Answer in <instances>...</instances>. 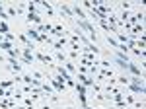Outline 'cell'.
Instances as JSON below:
<instances>
[{
    "label": "cell",
    "instance_id": "cell-1",
    "mask_svg": "<svg viewBox=\"0 0 146 109\" xmlns=\"http://www.w3.org/2000/svg\"><path fill=\"white\" fill-rule=\"evenodd\" d=\"M55 68H56V74H58V76L62 78V82H64V84H66L68 88H74V86H76L74 78H72L70 74H68V72H66V68H64L62 64H55Z\"/></svg>",
    "mask_w": 146,
    "mask_h": 109
},
{
    "label": "cell",
    "instance_id": "cell-2",
    "mask_svg": "<svg viewBox=\"0 0 146 109\" xmlns=\"http://www.w3.org/2000/svg\"><path fill=\"white\" fill-rule=\"evenodd\" d=\"M78 25L84 29V31H88L90 33V39L96 43L98 41V33H96V27H94V23H90L88 20H78Z\"/></svg>",
    "mask_w": 146,
    "mask_h": 109
},
{
    "label": "cell",
    "instance_id": "cell-3",
    "mask_svg": "<svg viewBox=\"0 0 146 109\" xmlns=\"http://www.w3.org/2000/svg\"><path fill=\"white\" fill-rule=\"evenodd\" d=\"M47 80L51 82V88H53L55 92H64V90H66V84L62 82V78L58 76V74H56V76H53V78L47 76Z\"/></svg>",
    "mask_w": 146,
    "mask_h": 109
},
{
    "label": "cell",
    "instance_id": "cell-4",
    "mask_svg": "<svg viewBox=\"0 0 146 109\" xmlns=\"http://www.w3.org/2000/svg\"><path fill=\"white\" fill-rule=\"evenodd\" d=\"M127 88H129L133 94H140V96H144V94H146L144 84H135V82H129V84H127Z\"/></svg>",
    "mask_w": 146,
    "mask_h": 109
},
{
    "label": "cell",
    "instance_id": "cell-5",
    "mask_svg": "<svg viewBox=\"0 0 146 109\" xmlns=\"http://www.w3.org/2000/svg\"><path fill=\"white\" fill-rule=\"evenodd\" d=\"M18 39L23 43V49H29V51H33V49H35V45L31 43V39H29L25 33H20V35H18Z\"/></svg>",
    "mask_w": 146,
    "mask_h": 109
},
{
    "label": "cell",
    "instance_id": "cell-6",
    "mask_svg": "<svg viewBox=\"0 0 146 109\" xmlns=\"http://www.w3.org/2000/svg\"><path fill=\"white\" fill-rule=\"evenodd\" d=\"M78 80H80V84L86 88H94V84H96V80L92 76H86V74H78Z\"/></svg>",
    "mask_w": 146,
    "mask_h": 109
},
{
    "label": "cell",
    "instance_id": "cell-7",
    "mask_svg": "<svg viewBox=\"0 0 146 109\" xmlns=\"http://www.w3.org/2000/svg\"><path fill=\"white\" fill-rule=\"evenodd\" d=\"M25 20H27V22H33V23H37V25H41V18H39V14H37V12L35 10H27V16H25Z\"/></svg>",
    "mask_w": 146,
    "mask_h": 109
},
{
    "label": "cell",
    "instance_id": "cell-8",
    "mask_svg": "<svg viewBox=\"0 0 146 109\" xmlns=\"http://www.w3.org/2000/svg\"><path fill=\"white\" fill-rule=\"evenodd\" d=\"M100 25H101V29H105V31H111V33H119V27H115V25H111V23H107V20H101L100 22Z\"/></svg>",
    "mask_w": 146,
    "mask_h": 109
},
{
    "label": "cell",
    "instance_id": "cell-9",
    "mask_svg": "<svg viewBox=\"0 0 146 109\" xmlns=\"http://www.w3.org/2000/svg\"><path fill=\"white\" fill-rule=\"evenodd\" d=\"M37 58H39L43 64H49V66L55 68V64H53V56H49V54H45V53H37Z\"/></svg>",
    "mask_w": 146,
    "mask_h": 109
},
{
    "label": "cell",
    "instance_id": "cell-10",
    "mask_svg": "<svg viewBox=\"0 0 146 109\" xmlns=\"http://www.w3.org/2000/svg\"><path fill=\"white\" fill-rule=\"evenodd\" d=\"M60 12L66 16V18H70V20H74V12H72V8L68 6V4H64V2H60Z\"/></svg>",
    "mask_w": 146,
    "mask_h": 109
},
{
    "label": "cell",
    "instance_id": "cell-11",
    "mask_svg": "<svg viewBox=\"0 0 146 109\" xmlns=\"http://www.w3.org/2000/svg\"><path fill=\"white\" fill-rule=\"evenodd\" d=\"M127 70H131L136 78H142V68H140V66H136L135 62H129V68H127Z\"/></svg>",
    "mask_w": 146,
    "mask_h": 109
},
{
    "label": "cell",
    "instance_id": "cell-12",
    "mask_svg": "<svg viewBox=\"0 0 146 109\" xmlns=\"http://www.w3.org/2000/svg\"><path fill=\"white\" fill-rule=\"evenodd\" d=\"M131 31H133L131 39H135V35H138V33H140V35H144V25H142V23H136V25L131 27Z\"/></svg>",
    "mask_w": 146,
    "mask_h": 109
},
{
    "label": "cell",
    "instance_id": "cell-13",
    "mask_svg": "<svg viewBox=\"0 0 146 109\" xmlns=\"http://www.w3.org/2000/svg\"><path fill=\"white\" fill-rule=\"evenodd\" d=\"M72 12H74V18L78 16V20H88V18H86V14H84V10L80 8L78 4H74V8H72Z\"/></svg>",
    "mask_w": 146,
    "mask_h": 109
},
{
    "label": "cell",
    "instance_id": "cell-14",
    "mask_svg": "<svg viewBox=\"0 0 146 109\" xmlns=\"http://www.w3.org/2000/svg\"><path fill=\"white\" fill-rule=\"evenodd\" d=\"M115 62H117V66H119L121 70L127 72V68H129V62H131V60H123V58H117V56H115Z\"/></svg>",
    "mask_w": 146,
    "mask_h": 109
},
{
    "label": "cell",
    "instance_id": "cell-15",
    "mask_svg": "<svg viewBox=\"0 0 146 109\" xmlns=\"http://www.w3.org/2000/svg\"><path fill=\"white\" fill-rule=\"evenodd\" d=\"M62 66L66 68V72L70 74V76H72V74H76V66H74V62H70V60H66V62H64Z\"/></svg>",
    "mask_w": 146,
    "mask_h": 109
},
{
    "label": "cell",
    "instance_id": "cell-16",
    "mask_svg": "<svg viewBox=\"0 0 146 109\" xmlns=\"http://www.w3.org/2000/svg\"><path fill=\"white\" fill-rule=\"evenodd\" d=\"M37 2H39V4H41V6L47 10V14H49V16H55V10H53V6H51L49 2H43V0H37Z\"/></svg>",
    "mask_w": 146,
    "mask_h": 109
},
{
    "label": "cell",
    "instance_id": "cell-17",
    "mask_svg": "<svg viewBox=\"0 0 146 109\" xmlns=\"http://www.w3.org/2000/svg\"><path fill=\"white\" fill-rule=\"evenodd\" d=\"M55 58L58 60V62H62V64H64V62H66V53H64V51H56Z\"/></svg>",
    "mask_w": 146,
    "mask_h": 109
},
{
    "label": "cell",
    "instance_id": "cell-18",
    "mask_svg": "<svg viewBox=\"0 0 146 109\" xmlns=\"http://www.w3.org/2000/svg\"><path fill=\"white\" fill-rule=\"evenodd\" d=\"M12 86H16V80H4V82H0V88L2 90H8Z\"/></svg>",
    "mask_w": 146,
    "mask_h": 109
},
{
    "label": "cell",
    "instance_id": "cell-19",
    "mask_svg": "<svg viewBox=\"0 0 146 109\" xmlns=\"http://www.w3.org/2000/svg\"><path fill=\"white\" fill-rule=\"evenodd\" d=\"M8 20V12L4 10V2H0V22H6Z\"/></svg>",
    "mask_w": 146,
    "mask_h": 109
},
{
    "label": "cell",
    "instance_id": "cell-20",
    "mask_svg": "<svg viewBox=\"0 0 146 109\" xmlns=\"http://www.w3.org/2000/svg\"><path fill=\"white\" fill-rule=\"evenodd\" d=\"M0 49H6V51H12V49H14V43H10V41H2V43H0Z\"/></svg>",
    "mask_w": 146,
    "mask_h": 109
},
{
    "label": "cell",
    "instance_id": "cell-21",
    "mask_svg": "<svg viewBox=\"0 0 146 109\" xmlns=\"http://www.w3.org/2000/svg\"><path fill=\"white\" fill-rule=\"evenodd\" d=\"M117 39H119V41H121V43L123 45H127V41H129V35H125V33H117Z\"/></svg>",
    "mask_w": 146,
    "mask_h": 109
},
{
    "label": "cell",
    "instance_id": "cell-22",
    "mask_svg": "<svg viewBox=\"0 0 146 109\" xmlns=\"http://www.w3.org/2000/svg\"><path fill=\"white\" fill-rule=\"evenodd\" d=\"M107 43L111 45V47H115V49H119V45H121V43H117V41H115V39H111V37H109V35H107Z\"/></svg>",
    "mask_w": 146,
    "mask_h": 109
},
{
    "label": "cell",
    "instance_id": "cell-23",
    "mask_svg": "<svg viewBox=\"0 0 146 109\" xmlns=\"http://www.w3.org/2000/svg\"><path fill=\"white\" fill-rule=\"evenodd\" d=\"M68 56H70V58H80V51H70Z\"/></svg>",
    "mask_w": 146,
    "mask_h": 109
},
{
    "label": "cell",
    "instance_id": "cell-24",
    "mask_svg": "<svg viewBox=\"0 0 146 109\" xmlns=\"http://www.w3.org/2000/svg\"><path fill=\"white\" fill-rule=\"evenodd\" d=\"M16 14H18V12H16V6H10V8H8V18H10V16H16Z\"/></svg>",
    "mask_w": 146,
    "mask_h": 109
},
{
    "label": "cell",
    "instance_id": "cell-25",
    "mask_svg": "<svg viewBox=\"0 0 146 109\" xmlns=\"http://www.w3.org/2000/svg\"><path fill=\"white\" fill-rule=\"evenodd\" d=\"M16 12H18V14H23V12H25V4H18Z\"/></svg>",
    "mask_w": 146,
    "mask_h": 109
},
{
    "label": "cell",
    "instance_id": "cell-26",
    "mask_svg": "<svg viewBox=\"0 0 146 109\" xmlns=\"http://www.w3.org/2000/svg\"><path fill=\"white\" fill-rule=\"evenodd\" d=\"M121 8L129 12V8H131V2H121Z\"/></svg>",
    "mask_w": 146,
    "mask_h": 109
},
{
    "label": "cell",
    "instance_id": "cell-27",
    "mask_svg": "<svg viewBox=\"0 0 146 109\" xmlns=\"http://www.w3.org/2000/svg\"><path fill=\"white\" fill-rule=\"evenodd\" d=\"M14 109H25V105H14Z\"/></svg>",
    "mask_w": 146,
    "mask_h": 109
},
{
    "label": "cell",
    "instance_id": "cell-28",
    "mask_svg": "<svg viewBox=\"0 0 146 109\" xmlns=\"http://www.w3.org/2000/svg\"><path fill=\"white\" fill-rule=\"evenodd\" d=\"M0 62H4V56H2V54H0Z\"/></svg>",
    "mask_w": 146,
    "mask_h": 109
},
{
    "label": "cell",
    "instance_id": "cell-29",
    "mask_svg": "<svg viewBox=\"0 0 146 109\" xmlns=\"http://www.w3.org/2000/svg\"><path fill=\"white\" fill-rule=\"evenodd\" d=\"M68 109H76V107H68Z\"/></svg>",
    "mask_w": 146,
    "mask_h": 109
}]
</instances>
